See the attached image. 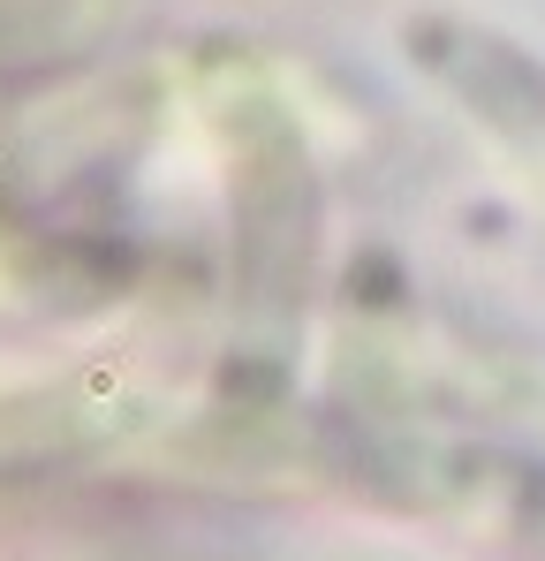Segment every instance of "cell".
<instances>
[{
	"mask_svg": "<svg viewBox=\"0 0 545 561\" xmlns=\"http://www.w3.org/2000/svg\"><path fill=\"white\" fill-rule=\"evenodd\" d=\"M409 54H417L500 145L545 160V61L538 54H523L508 31L469 23V15H425V23H409Z\"/></svg>",
	"mask_w": 545,
	"mask_h": 561,
	"instance_id": "1",
	"label": "cell"
}]
</instances>
